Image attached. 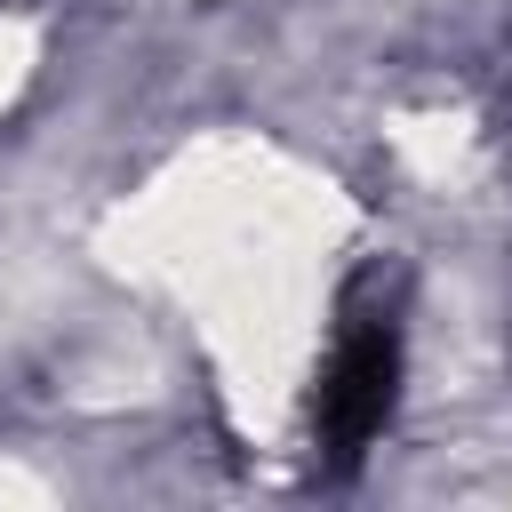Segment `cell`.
<instances>
[{
    "label": "cell",
    "instance_id": "cell-1",
    "mask_svg": "<svg viewBox=\"0 0 512 512\" xmlns=\"http://www.w3.org/2000/svg\"><path fill=\"white\" fill-rule=\"evenodd\" d=\"M392 392H400V280L360 272L344 288V328L312 392V448L328 472H352L368 456V440L392 416Z\"/></svg>",
    "mask_w": 512,
    "mask_h": 512
}]
</instances>
